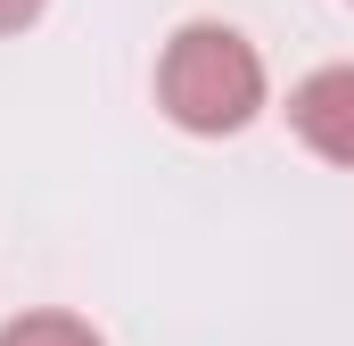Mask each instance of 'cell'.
<instances>
[{
    "label": "cell",
    "mask_w": 354,
    "mask_h": 346,
    "mask_svg": "<svg viewBox=\"0 0 354 346\" xmlns=\"http://www.w3.org/2000/svg\"><path fill=\"white\" fill-rule=\"evenodd\" d=\"M157 107L181 132H198V140L248 132L264 116V58H256V42L239 25H214V17L181 25L165 42V58H157Z\"/></svg>",
    "instance_id": "6da1fadb"
},
{
    "label": "cell",
    "mask_w": 354,
    "mask_h": 346,
    "mask_svg": "<svg viewBox=\"0 0 354 346\" xmlns=\"http://www.w3.org/2000/svg\"><path fill=\"white\" fill-rule=\"evenodd\" d=\"M288 132L322 157V165H354V58L346 66H313L288 91Z\"/></svg>",
    "instance_id": "7a4b0ae2"
},
{
    "label": "cell",
    "mask_w": 354,
    "mask_h": 346,
    "mask_svg": "<svg viewBox=\"0 0 354 346\" xmlns=\"http://www.w3.org/2000/svg\"><path fill=\"white\" fill-rule=\"evenodd\" d=\"M0 346H107L83 313H17L0 322Z\"/></svg>",
    "instance_id": "3957f363"
},
{
    "label": "cell",
    "mask_w": 354,
    "mask_h": 346,
    "mask_svg": "<svg viewBox=\"0 0 354 346\" xmlns=\"http://www.w3.org/2000/svg\"><path fill=\"white\" fill-rule=\"evenodd\" d=\"M41 8H50V0H0V33H25Z\"/></svg>",
    "instance_id": "277c9868"
}]
</instances>
